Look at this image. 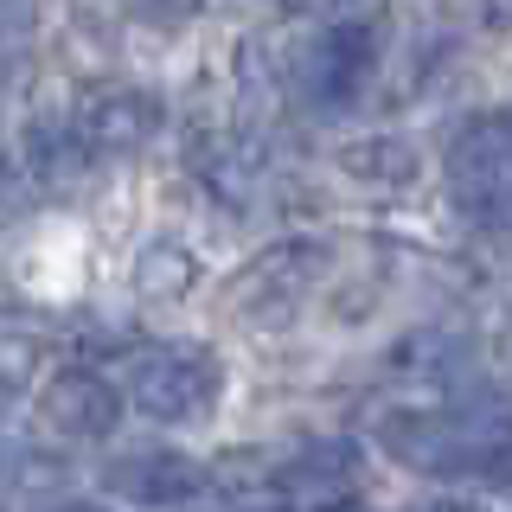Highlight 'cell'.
Returning <instances> with one entry per match:
<instances>
[{"label":"cell","instance_id":"1","mask_svg":"<svg viewBox=\"0 0 512 512\" xmlns=\"http://www.w3.org/2000/svg\"><path fill=\"white\" fill-rule=\"evenodd\" d=\"M218 384V359L205 346H141L122 359V404L154 423H205Z\"/></svg>","mask_w":512,"mask_h":512},{"label":"cell","instance_id":"2","mask_svg":"<svg viewBox=\"0 0 512 512\" xmlns=\"http://www.w3.org/2000/svg\"><path fill=\"white\" fill-rule=\"evenodd\" d=\"M64 128H71V141H77L90 160L141 154V148L160 135V96L141 90V84H90V90L71 103Z\"/></svg>","mask_w":512,"mask_h":512},{"label":"cell","instance_id":"3","mask_svg":"<svg viewBox=\"0 0 512 512\" xmlns=\"http://www.w3.org/2000/svg\"><path fill=\"white\" fill-rule=\"evenodd\" d=\"M448 180H455L468 218L512 231V116L461 128L448 148Z\"/></svg>","mask_w":512,"mask_h":512},{"label":"cell","instance_id":"4","mask_svg":"<svg viewBox=\"0 0 512 512\" xmlns=\"http://www.w3.org/2000/svg\"><path fill=\"white\" fill-rule=\"evenodd\" d=\"M320 276H327V244H314V237H288V244L263 250L244 276L231 282V308H244L250 320H288L301 301L314 295Z\"/></svg>","mask_w":512,"mask_h":512},{"label":"cell","instance_id":"5","mask_svg":"<svg viewBox=\"0 0 512 512\" xmlns=\"http://www.w3.org/2000/svg\"><path fill=\"white\" fill-rule=\"evenodd\" d=\"M39 416L58 429V436H71V442H103V436H116V423H122V391L103 372L71 365V372H58L52 384H45Z\"/></svg>","mask_w":512,"mask_h":512},{"label":"cell","instance_id":"6","mask_svg":"<svg viewBox=\"0 0 512 512\" xmlns=\"http://www.w3.org/2000/svg\"><path fill=\"white\" fill-rule=\"evenodd\" d=\"M365 77H372V32L352 26V20L320 32L314 52H308V84H314V96H327V103H352Z\"/></svg>","mask_w":512,"mask_h":512},{"label":"cell","instance_id":"7","mask_svg":"<svg viewBox=\"0 0 512 512\" xmlns=\"http://www.w3.org/2000/svg\"><path fill=\"white\" fill-rule=\"evenodd\" d=\"M116 493L128 500H224V487H212V468L199 461H180V455H141V461H122L116 474Z\"/></svg>","mask_w":512,"mask_h":512},{"label":"cell","instance_id":"8","mask_svg":"<svg viewBox=\"0 0 512 512\" xmlns=\"http://www.w3.org/2000/svg\"><path fill=\"white\" fill-rule=\"evenodd\" d=\"M39 359H45V346L32 340V333H20V327H0V391H20V384H32Z\"/></svg>","mask_w":512,"mask_h":512},{"label":"cell","instance_id":"9","mask_svg":"<svg viewBox=\"0 0 512 512\" xmlns=\"http://www.w3.org/2000/svg\"><path fill=\"white\" fill-rule=\"evenodd\" d=\"M148 20H186V13H199V0H135Z\"/></svg>","mask_w":512,"mask_h":512}]
</instances>
